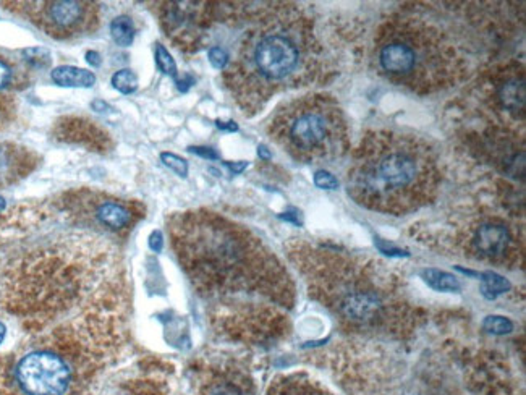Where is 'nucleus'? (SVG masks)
Segmentation results:
<instances>
[{
  "mask_svg": "<svg viewBox=\"0 0 526 395\" xmlns=\"http://www.w3.org/2000/svg\"><path fill=\"white\" fill-rule=\"evenodd\" d=\"M189 83H192V79H189L188 77H187V79H182V82H177L180 91H187V89H188L189 86H192V84H189Z\"/></svg>",
  "mask_w": 526,
  "mask_h": 395,
  "instance_id": "nucleus-33",
  "label": "nucleus"
},
{
  "mask_svg": "<svg viewBox=\"0 0 526 395\" xmlns=\"http://www.w3.org/2000/svg\"><path fill=\"white\" fill-rule=\"evenodd\" d=\"M314 185L323 189H335L339 187V180L327 170H318L314 173Z\"/></svg>",
  "mask_w": 526,
  "mask_h": 395,
  "instance_id": "nucleus-24",
  "label": "nucleus"
},
{
  "mask_svg": "<svg viewBox=\"0 0 526 395\" xmlns=\"http://www.w3.org/2000/svg\"><path fill=\"white\" fill-rule=\"evenodd\" d=\"M376 51L385 77L417 93L452 86L463 70L462 59L444 34L417 18L385 23Z\"/></svg>",
  "mask_w": 526,
  "mask_h": 395,
  "instance_id": "nucleus-6",
  "label": "nucleus"
},
{
  "mask_svg": "<svg viewBox=\"0 0 526 395\" xmlns=\"http://www.w3.org/2000/svg\"><path fill=\"white\" fill-rule=\"evenodd\" d=\"M192 395H256L252 373L230 359H204L192 369Z\"/></svg>",
  "mask_w": 526,
  "mask_h": 395,
  "instance_id": "nucleus-9",
  "label": "nucleus"
},
{
  "mask_svg": "<svg viewBox=\"0 0 526 395\" xmlns=\"http://www.w3.org/2000/svg\"><path fill=\"white\" fill-rule=\"evenodd\" d=\"M94 222L110 230H123L137 221V211L117 199H101L94 203Z\"/></svg>",
  "mask_w": 526,
  "mask_h": 395,
  "instance_id": "nucleus-13",
  "label": "nucleus"
},
{
  "mask_svg": "<svg viewBox=\"0 0 526 395\" xmlns=\"http://www.w3.org/2000/svg\"><path fill=\"white\" fill-rule=\"evenodd\" d=\"M483 327L486 331L490 334H499V336H504V334L512 332L513 324L510 321L509 318L504 316H488L484 319Z\"/></svg>",
  "mask_w": 526,
  "mask_h": 395,
  "instance_id": "nucleus-20",
  "label": "nucleus"
},
{
  "mask_svg": "<svg viewBox=\"0 0 526 395\" xmlns=\"http://www.w3.org/2000/svg\"><path fill=\"white\" fill-rule=\"evenodd\" d=\"M112 86L122 94H132L138 89V77L132 70H118L110 79Z\"/></svg>",
  "mask_w": 526,
  "mask_h": 395,
  "instance_id": "nucleus-19",
  "label": "nucleus"
},
{
  "mask_svg": "<svg viewBox=\"0 0 526 395\" xmlns=\"http://www.w3.org/2000/svg\"><path fill=\"white\" fill-rule=\"evenodd\" d=\"M156 63L160 68V72L170 75V77H177V63H175V60L170 56L167 49L160 46V44L156 46Z\"/></svg>",
  "mask_w": 526,
  "mask_h": 395,
  "instance_id": "nucleus-21",
  "label": "nucleus"
},
{
  "mask_svg": "<svg viewBox=\"0 0 526 395\" xmlns=\"http://www.w3.org/2000/svg\"><path fill=\"white\" fill-rule=\"evenodd\" d=\"M86 60H88V62L91 63V65H94V67H98V65L101 63V56H99L98 52L89 51V52H86Z\"/></svg>",
  "mask_w": 526,
  "mask_h": 395,
  "instance_id": "nucleus-31",
  "label": "nucleus"
},
{
  "mask_svg": "<svg viewBox=\"0 0 526 395\" xmlns=\"http://www.w3.org/2000/svg\"><path fill=\"white\" fill-rule=\"evenodd\" d=\"M264 395H335L323 382L307 373H288L275 376Z\"/></svg>",
  "mask_w": 526,
  "mask_h": 395,
  "instance_id": "nucleus-12",
  "label": "nucleus"
},
{
  "mask_svg": "<svg viewBox=\"0 0 526 395\" xmlns=\"http://www.w3.org/2000/svg\"><path fill=\"white\" fill-rule=\"evenodd\" d=\"M465 254L481 261L513 268L523 263V240L517 230L497 217H486L463 235Z\"/></svg>",
  "mask_w": 526,
  "mask_h": 395,
  "instance_id": "nucleus-8",
  "label": "nucleus"
},
{
  "mask_svg": "<svg viewBox=\"0 0 526 395\" xmlns=\"http://www.w3.org/2000/svg\"><path fill=\"white\" fill-rule=\"evenodd\" d=\"M280 217L285 219V221H290V222L297 224V226H302V219H300V216H298V212H297V211H295V212H293V211L284 212Z\"/></svg>",
  "mask_w": 526,
  "mask_h": 395,
  "instance_id": "nucleus-30",
  "label": "nucleus"
},
{
  "mask_svg": "<svg viewBox=\"0 0 526 395\" xmlns=\"http://www.w3.org/2000/svg\"><path fill=\"white\" fill-rule=\"evenodd\" d=\"M115 358L77 329H49L0 366V395H94Z\"/></svg>",
  "mask_w": 526,
  "mask_h": 395,
  "instance_id": "nucleus-5",
  "label": "nucleus"
},
{
  "mask_svg": "<svg viewBox=\"0 0 526 395\" xmlns=\"http://www.w3.org/2000/svg\"><path fill=\"white\" fill-rule=\"evenodd\" d=\"M510 290V284L507 279H504L502 276H499L497 272L488 271L484 274H481V292L486 298L494 300L497 298L499 295H502Z\"/></svg>",
  "mask_w": 526,
  "mask_h": 395,
  "instance_id": "nucleus-18",
  "label": "nucleus"
},
{
  "mask_svg": "<svg viewBox=\"0 0 526 395\" xmlns=\"http://www.w3.org/2000/svg\"><path fill=\"white\" fill-rule=\"evenodd\" d=\"M51 78L59 86H70V88H91L96 83V77L89 70L72 67V65H62L52 70Z\"/></svg>",
  "mask_w": 526,
  "mask_h": 395,
  "instance_id": "nucleus-15",
  "label": "nucleus"
},
{
  "mask_svg": "<svg viewBox=\"0 0 526 395\" xmlns=\"http://www.w3.org/2000/svg\"><path fill=\"white\" fill-rule=\"evenodd\" d=\"M189 151H192L193 154H198V156H201V157H206V159H217L219 157V154L210 148L192 146V148H189Z\"/></svg>",
  "mask_w": 526,
  "mask_h": 395,
  "instance_id": "nucleus-26",
  "label": "nucleus"
},
{
  "mask_svg": "<svg viewBox=\"0 0 526 395\" xmlns=\"http://www.w3.org/2000/svg\"><path fill=\"white\" fill-rule=\"evenodd\" d=\"M102 395H172V387L162 369L143 366L110 384Z\"/></svg>",
  "mask_w": 526,
  "mask_h": 395,
  "instance_id": "nucleus-11",
  "label": "nucleus"
},
{
  "mask_svg": "<svg viewBox=\"0 0 526 395\" xmlns=\"http://www.w3.org/2000/svg\"><path fill=\"white\" fill-rule=\"evenodd\" d=\"M110 34L118 46L128 47L132 46L134 39V24L130 17H117L110 23Z\"/></svg>",
  "mask_w": 526,
  "mask_h": 395,
  "instance_id": "nucleus-17",
  "label": "nucleus"
},
{
  "mask_svg": "<svg viewBox=\"0 0 526 395\" xmlns=\"http://www.w3.org/2000/svg\"><path fill=\"white\" fill-rule=\"evenodd\" d=\"M208 59H209L210 65H212V67L217 68V70H225V67H227L229 62H230L229 52L220 46L210 47L209 52H208Z\"/></svg>",
  "mask_w": 526,
  "mask_h": 395,
  "instance_id": "nucleus-23",
  "label": "nucleus"
},
{
  "mask_svg": "<svg viewBox=\"0 0 526 395\" xmlns=\"http://www.w3.org/2000/svg\"><path fill=\"white\" fill-rule=\"evenodd\" d=\"M287 256L307 284L309 297L348 331L402 339L417 329L418 309L384 264L304 238L287 245Z\"/></svg>",
  "mask_w": 526,
  "mask_h": 395,
  "instance_id": "nucleus-2",
  "label": "nucleus"
},
{
  "mask_svg": "<svg viewBox=\"0 0 526 395\" xmlns=\"http://www.w3.org/2000/svg\"><path fill=\"white\" fill-rule=\"evenodd\" d=\"M225 166H227L230 170H232V173H242L245 169L248 167V162H225Z\"/></svg>",
  "mask_w": 526,
  "mask_h": 395,
  "instance_id": "nucleus-29",
  "label": "nucleus"
},
{
  "mask_svg": "<svg viewBox=\"0 0 526 395\" xmlns=\"http://www.w3.org/2000/svg\"><path fill=\"white\" fill-rule=\"evenodd\" d=\"M10 82H12V68L0 60V88H5Z\"/></svg>",
  "mask_w": 526,
  "mask_h": 395,
  "instance_id": "nucleus-25",
  "label": "nucleus"
},
{
  "mask_svg": "<svg viewBox=\"0 0 526 395\" xmlns=\"http://www.w3.org/2000/svg\"><path fill=\"white\" fill-rule=\"evenodd\" d=\"M424 282L429 285L431 288L438 290V292H458L462 288V285L457 281V277H454L452 274L439 271V269H424L421 272Z\"/></svg>",
  "mask_w": 526,
  "mask_h": 395,
  "instance_id": "nucleus-16",
  "label": "nucleus"
},
{
  "mask_svg": "<svg viewBox=\"0 0 526 395\" xmlns=\"http://www.w3.org/2000/svg\"><path fill=\"white\" fill-rule=\"evenodd\" d=\"M258 156H259V157H261V159H264V161H268V159H270V153H269V149H268V148H265V146H263V144H261V146H259V148H258Z\"/></svg>",
  "mask_w": 526,
  "mask_h": 395,
  "instance_id": "nucleus-32",
  "label": "nucleus"
},
{
  "mask_svg": "<svg viewBox=\"0 0 526 395\" xmlns=\"http://www.w3.org/2000/svg\"><path fill=\"white\" fill-rule=\"evenodd\" d=\"M5 334H7V327H5V324L0 323V343H2V342H3V339H5Z\"/></svg>",
  "mask_w": 526,
  "mask_h": 395,
  "instance_id": "nucleus-34",
  "label": "nucleus"
},
{
  "mask_svg": "<svg viewBox=\"0 0 526 395\" xmlns=\"http://www.w3.org/2000/svg\"><path fill=\"white\" fill-rule=\"evenodd\" d=\"M3 208H5V201H3V198L0 196V212L3 211Z\"/></svg>",
  "mask_w": 526,
  "mask_h": 395,
  "instance_id": "nucleus-35",
  "label": "nucleus"
},
{
  "mask_svg": "<svg viewBox=\"0 0 526 395\" xmlns=\"http://www.w3.org/2000/svg\"><path fill=\"white\" fill-rule=\"evenodd\" d=\"M162 245H164L162 233H160V232H154L151 235V238H149V247H151L156 253H159L160 249H162Z\"/></svg>",
  "mask_w": 526,
  "mask_h": 395,
  "instance_id": "nucleus-27",
  "label": "nucleus"
},
{
  "mask_svg": "<svg viewBox=\"0 0 526 395\" xmlns=\"http://www.w3.org/2000/svg\"><path fill=\"white\" fill-rule=\"evenodd\" d=\"M497 94L502 106L509 112H523L525 111V82L522 73L510 75L499 84Z\"/></svg>",
  "mask_w": 526,
  "mask_h": 395,
  "instance_id": "nucleus-14",
  "label": "nucleus"
},
{
  "mask_svg": "<svg viewBox=\"0 0 526 395\" xmlns=\"http://www.w3.org/2000/svg\"><path fill=\"white\" fill-rule=\"evenodd\" d=\"M215 125H217L220 130H224V132H237V130H238V125L232 122V120H230V122H222V120H217Z\"/></svg>",
  "mask_w": 526,
  "mask_h": 395,
  "instance_id": "nucleus-28",
  "label": "nucleus"
},
{
  "mask_svg": "<svg viewBox=\"0 0 526 395\" xmlns=\"http://www.w3.org/2000/svg\"><path fill=\"white\" fill-rule=\"evenodd\" d=\"M170 245L219 334L243 343L282 339L297 288L287 268L252 230L217 212L169 219Z\"/></svg>",
  "mask_w": 526,
  "mask_h": 395,
  "instance_id": "nucleus-1",
  "label": "nucleus"
},
{
  "mask_svg": "<svg viewBox=\"0 0 526 395\" xmlns=\"http://www.w3.org/2000/svg\"><path fill=\"white\" fill-rule=\"evenodd\" d=\"M47 24L60 33L86 31L98 23L96 5L86 2H49L44 8Z\"/></svg>",
  "mask_w": 526,
  "mask_h": 395,
  "instance_id": "nucleus-10",
  "label": "nucleus"
},
{
  "mask_svg": "<svg viewBox=\"0 0 526 395\" xmlns=\"http://www.w3.org/2000/svg\"><path fill=\"white\" fill-rule=\"evenodd\" d=\"M160 159H162V162L167 166L169 169H172L175 173L180 175V177H187L188 175V162L185 161L183 157L177 156V154H172V153H162L160 154Z\"/></svg>",
  "mask_w": 526,
  "mask_h": 395,
  "instance_id": "nucleus-22",
  "label": "nucleus"
},
{
  "mask_svg": "<svg viewBox=\"0 0 526 395\" xmlns=\"http://www.w3.org/2000/svg\"><path fill=\"white\" fill-rule=\"evenodd\" d=\"M318 51L308 20L279 8L254 22L225 67V83L240 106L258 109L274 94L313 78Z\"/></svg>",
  "mask_w": 526,
  "mask_h": 395,
  "instance_id": "nucleus-3",
  "label": "nucleus"
},
{
  "mask_svg": "<svg viewBox=\"0 0 526 395\" xmlns=\"http://www.w3.org/2000/svg\"><path fill=\"white\" fill-rule=\"evenodd\" d=\"M270 137L297 161L314 162L343 156L348 125L329 96L309 94L284 104L270 122Z\"/></svg>",
  "mask_w": 526,
  "mask_h": 395,
  "instance_id": "nucleus-7",
  "label": "nucleus"
},
{
  "mask_svg": "<svg viewBox=\"0 0 526 395\" xmlns=\"http://www.w3.org/2000/svg\"><path fill=\"white\" fill-rule=\"evenodd\" d=\"M439 182L438 156L424 139L374 132L355 153L347 189L359 206L403 216L433 201Z\"/></svg>",
  "mask_w": 526,
  "mask_h": 395,
  "instance_id": "nucleus-4",
  "label": "nucleus"
}]
</instances>
